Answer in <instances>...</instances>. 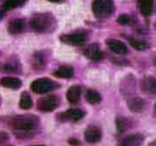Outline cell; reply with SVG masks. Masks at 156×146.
<instances>
[{"label": "cell", "instance_id": "obj_1", "mask_svg": "<svg viewBox=\"0 0 156 146\" xmlns=\"http://www.w3.org/2000/svg\"><path fill=\"white\" fill-rule=\"evenodd\" d=\"M40 127L39 117L32 114L14 116L10 120V128L13 133L20 139H28L37 132Z\"/></svg>", "mask_w": 156, "mask_h": 146}, {"label": "cell", "instance_id": "obj_2", "mask_svg": "<svg viewBox=\"0 0 156 146\" xmlns=\"http://www.w3.org/2000/svg\"><path fill=\"white\" fill-rule=\"evenodd\" d=\"M30 26L37 33L51 32L56 29V19L50 13H39L32 16Z\"/></svg>", "mask_w": 156, "mask_h": 146}, {"label": "cell", "instance_id": "obj_3", "mask_svg": "<svg viewBox=\"0 0 156 146\" xmlns=\"http://www.w3.org/2000/svg\"><path fill=\"white\" fill-rule=\"evenodd\" d=\"M113 0H94L92 3V11L95 17L107 18L113 13Z\"/></svg>", "mask_w": 156, "mask_h": 146}, {"label": "cell", "instance_id": "obj_4", "mask_svg": "<svg viewBox=\"0 0 156 146\" xmlns=\"http://www.w3.org/2000/svg\"><path fill=\"white\" fill-rule=\"evenodd\" d=\"M59 84L50 80L49 78H40L31 83V90L37 94H45L50 91L56 90Z\"/></svg>", "mask_w": 156, "mask_h": 146}, {"label": "cell", "instance_id": "obj_5", "mask_svg": "<svg viewBox=\"0 0 156 146\" xmlns=\"http://www.w3.org/2000/svg\"><path fill=\"white\" fill-rule=\"evenodd\" d=\"M60 105V98L57 95H49L41 98L37 101V109L42 112H50L56 110Z\"/></svg>", "mask_w": 156, "mask_h": 146}, {"label": "cell", "instance_id": "obj_6", "mask_svg": "<svg viewBox=\"0 0 156 146\" xmlns=\"http://www.w3.org/2000/svg\"><path fill=\"white\" fill-rule=\"evenodd\" d=\"M60 41L67 45L79 46L83 45L87 41V36L85 33H72V34H63L60 36Z\"/></svg>", "mask_w": 156, "mask_h": 146}, {"label": "cell", "instance_id": "obj_7", "mask_svg": "<svg viewBox=\"0 0 156 146\" xmlns=\"http://www.w3.org/2000/svg\"><path fill=\"white\" fill-rule=\"evenodd\" d=\"M83 115H85V112L83 110L69 109L63 113L59 114L58 118L59 120H62V122H77V120H81Z\"/></svg>", "mask_w": 156, "mask_h": 146}, {"label": "cell", "instance_id": "obj_8", "mask_svg": "<svg viewBox=\"0 0 156 146\" xmlns=\"http://www.w3.org/2000/svg\"><path fill=\"white\" fill-rule=\"evenodd\" d=\"M85 139L89 143H96L102 139V130L98 126L91 125L85 131Z\"/></svg>", "mask_w": 156, "mask_h": 146}, {"label": "cell", "instance_id": "obj_9", "mask_svg": "<svg viewBox=\"0 0 156 146\" xmlns=\"http://www.w3.org/2000/svg\"><path fill=\"white\" fill-rule=\"evenodd\" d=\"M107 46L109 47V49L111 51L115 52L118 54H125L127 52V48H126V45L124 43H122L121 41H118V40L115 39H108L106 41Z\"/></svg>", "mask_w": 156, "mask_h": 146}, {"label": "cell", "instance_id": "obj_10", "mask_svg": "<svg viewBox=\"0 0 156 146\" xmlns=\"http://www.w3.org/2000/svg\"><path fill=\"white\" fill-rule=\"evenodd\" d=\"M141 88L142 91L147 94H155L156 92V80L152 76H145L141 81Z\"/></svg>", "mask_w": 156, "mask_h": 146}, {"label": "cell", "instance_id": "obj_11", "mask_svg": "<svg viewBox=\"0 0 156 146\" xmlns=\"http://www.w3.org/2000/svg\"><path fill=\"white\" fill-rule=\"evenodd\" d=\"M25 29V20L22 18H14L8 25V31L10 34H20Z\"/></svg>", "mask_w": 156, "mask_h": 146}, {"label": "cell", "instance_id": "obj_12", "mask_svg": "<svg viewBox=\"0 0 156 146\" xmlns=\"http://www.w3.org/2000/svg\"><path fill=\"white\" fill-rule=\"evenodd\" d=\"M85 56L92 61H100L103 58V54L98 44H91L88 46L85 49Z\"/></svg>", "mask_w": 156, "mask_h": 146}, {"label": "cell", "instance_id": "obj_13", "mask_svg": "<svg viewBox=\"0 0 156 146\" xmlns=\"http://www.w3.org/2000/svg\"><path fill=\"white\" fill-rule=\"evenodd\" d=\"M31 64H32L33 69H35V71H37L44 69L46 66L45 54L41 51L35 52V54L32 56V59H31Z\"/></svg>", "mask_w": 156, "mask_h": 146}, {"label": "cell", "instance_id": "obj_14", "mask_svg": "<svg viewBox=\"0 0 156 146\" xmlns=\"http://www.w3.org/2000/svg\"><path fill=\"white\" fill-rule=\"evenodd\" d=\"M143 141H144V137H143L142 134L135 133V134H130L128 137H126L121 142L120 146H141Z\"/></svg>", "mask_w": 156, "mask_h": 146}, {"label": "cell", "instance_id": "obj_15", "mask_svg": "<svg viewBox=\"0 0 156 146\" xmlns=\"http://www.w3.org/2000/svg\"><path fill=\"white\" fill-rule=\"evenodd\" d=\"M81 88L79 85H73L67 90L66 98L69 103H77L80 99Z\"/></svg>", "mask_w": 156, "mask_h": 146}, {"label": "cell", "instance_id": "obj_16", "mask_svg": "<svg viewBox=\"0 0 156 146\" xmlns=\"http://www.w3.org/2000/svg\"><path fill=\"white\" fill-rule=\"evenodd\" d=\"M144 100H143L141 97H138V96H135V97H132L130 99H128L127 101V107L130 111L133 112H141L144 108Z\"/></svg>", "mask_w": 156, "mask_h": 146}, {"label": "cell", "instance_id": "obj_17", "mask_svg": "<svg viewBox=\"0 0 156 146\" xmlns=\"http://www.w3.org/2000/svg\"><path fill=\"white\" fill-rule=\"evenodd\" d=\"M0 85L12 90H17L22 86V81L15 77H5L0 80Z\"/></svg>", "mask_w": 156, "mask_h": 146}, {"label": "cell", "instance_id": "obj_18", "mask_svg": "<svg viewBox=\"0 0 156 146\" xmlns=\"http://www.w3.org/2000/svg\"><path fill=\"white\" fill-rule=\"evenodd\" d=\"M138 5L142 15L150 16L153 12L154 0H138Z\"/></svg>", "mask_w": 156, "mask_h": 146}, {"label": "cell", "instance_id": "obj_19", "mask_svg": "<svg viewBox=\"0 0 156 146\" xmlns=\"http://www.w3.org/2000/svg\"><path fill=\"white\" fill-rule=\"evenodd\" d=\"M54 75L58 78H64V79H69L72 78L74 75V69L71 66H60L56 71L54 73Z\"/></svg>", "mask_w": 156, "mask_h": 146}, {"label": "cell", "instance_id": "obj_20", "mask_svg": "<svg viewBox=\"0 0 156 146\" xmlns=\"http://www.w3.org/2000/svg\"><path fill=\"white\" fill-rule=\"evenodd\" d=\"M86 98L87 101L91 105H96V103H100L102 100V97H101L100 93L96 92L94 90H88L87 94H86Z\"/></svg>", "mask_w": 156, "mask_h": 146}, {"label": "cell", "instance_id": "obj_21", "mask_svg": "<svg viewBox=\"0 0 156 146\" xmlns=\"http://www.w3.org/2000/svg\"><path fill=\"white\" fill-rule=\"evenodd\" d=\"M20 107L24 110H28L32 107V99L27 92H23L20 100Z\"/></svg>", "mask_w": 156, "mask_h": 146}, {"label": "cell", "instance_id": "obj_22", "mask_svg": "<svg viewBox=\"0 0 156 146\" xmlns=\"http://www.w3.org/2000/svg\"><path fill=\"white\" fill-rule=\"evenodd\" d=\"M128 43L130 44L133 48H135L136 50H144L149 47V44L145 43L143 41H140V40H136V39H129L128 40Z\"/></svg>", "mask_w": 156, "mask_h": 146}, {"label": "cell", "instance_id": "obj_23", "mask_svg": "<svg viewBox=\"0 0 156 146\" xmlns=\"http://www.w3.org/2000/svg\"><path fill=\"white\" fill-rule=\"evenodd\" d=\"M129 128V120L125 117H120L117 120V129L118 132H124L126 129Z\"/></svg>", "mask_w": 156, "mask_h": 146}, {"label": "cell", "instance_id": "obj_24", "mask_svg": "<svg viewBox=\"0 0 156 146\" xmlns=\"http://www.w3.org/2000/svg\"><path fill=\"white\" fill-rule=\"evenodd\" d=\"M26 0H5V2L3 3V9L5 10H11L14 8H17L20 5H24Z\"/></svg>", "mask_w": 156, "mask_h": 146}, {"label": "cell", "instance_id": "obj_25", "mask_svg": "<svg viewBox=\"0 0 156 146\" xmlns=\"http://www.w3.org/2000/svg\"><path fill=\"white\" fill-rule=\"evenodd\" d=\"M17 64L15 63H8V64L5 65V71H17Z\"/></svg>", "mask_w": 156, "mask_h": 146}, {"label": "cell", "instance_id": "obj_26", "mask_svg": "<svg viewBox=\"0 0 156 146\" xmlns=\"http://www.w3.org/2000/svg\"><path fill=\"white\" fill-rule=\"evenodd\" d=\"M118 23L121 25H126L129 23V17H128L127 15H125V14H122V15H120L119 17H118Z\"/></svg>", "mask_w": 156, "mask_h": 146}, {"label": "cell", "instance_id": "obj_27", "mask_svg": "<svg viewBox=\"0 0 156 146\" xmlns=\"http://www.w3.org/2000/svg\"><path fill=\"white\" fill-rule=\"evenodd\" d=\"M10 139V135L7 132H0V144H3Z\"/></svg>", "mask_w": 156, "mask_h": 146}, {"label": "cell", "instance_id": "obj_28", "mask_svg": "<svg viewBox=\"0 0 156 146\" xmlns=\"http://www.w3.org/2000/svg\"><path fill=\"white\" fill-rule=\"evenodd\" d=\"M69 143L72 144V145H78V144H80V142L78 141V140H76V139H69Z\"/></svg>", "mask_w": 156, "mask_h": 146}, {"label": "cell", "instance_id": "obj_29", "mask_svg": "<svg viewBox=\"0 0 156 146\" xmlns=\"http://www.w3.org/2000/svg\"><path fill=\"white\" fill-rule=\"evenodd\" d=\"M50 2H62L63 0H48Z\"/></svg>", "mask_w": 156, "mask_h": 146}, {"label": "cell", "instance_id": "obj_30", "mask_svg": "<svg viewBox=\"0 0 156 146\" xmlns=\"http://www.w3.org/2000/svg\"><path fill=\"white\" fill-rule=\"evenodd\" d=\"M1 101H2V100H1V97H0V105H1Z\"/></svg>", "mask_w": 156, "mask_h": 146}, {"label": "cell", "instance_id": "obj_31", "mask_svg": "<svg viewBox=\"0 0 156 146\" xmlns=\"http://www.w3.org/2000/svg\"><path fill=\"white\" fill-rule=\"evenodd\" d=\"M35 146H44V145H35Z\"/></svg>", "mask_w": 156, "mask_h": 146}, {"label": "cell", "instance_id": "obj_32", "mask_svg": "<svg viewBox=\"0 0 156 146\" xmlns=\"http://www.w3.org/2000/svg\"><path fill=\"white\" fill-rule=\"evenodd\" d=\"M0 56H1V52H0Z\"/></svg>", "mask_w": 156, "mask_h": 146}, {"label": "cell", "instance_id": "obj_33", "mask_svg": "<svg viewBox=\"0 0 156 146\" xmlns=\"http://www.w3.org/2000/svg\"><path fill=\"white\" fill-rule=\"evenodd\" d=\"M8 146H12V145H8Z\"/></svg>", "mask_w": 156, "mask_h": 146}]
</instances>
